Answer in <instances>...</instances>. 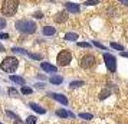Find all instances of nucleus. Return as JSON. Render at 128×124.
<instances>
[{
    "instance_id": "nucleus-1",
    "label": "nucleus",
    "mask_w": 128,
    "mask_h": 124,
    "mask_svg": "<svg viewBox=\"0 0 128 124\" xmlns=\"http://www.w3.org/2000/svg\"><path fill=\"white\" fill-rule=\"evenodd\" d=\"M16 29L20 32V33H24V35H32V33H35L36 29H38V26L33 20H28V19H24V20H18L16 22Z\"/></svg>"
},
{
    "instance_id": "nucleus-2",
    "label": "nucleus",
    "mask_w": 128,
    "mask_h": 124,
    "mask_svg": "<svg viewBox=\"0 0 128 124\" xmlns=\"http://www.w3.org/2000/svg\"><path fill=\"white\" fill-rule=\"evenodd\" d=\"M18 7H19V0H3L2 13L4 16H13L18 12Z\"/></svg>"
},
{
    "instance_id": "nucleus-3",
    "label": "nucleus",
    "mask_w": 128,
    "mask_h": 124,
    "mask_svg": "<svg viewBox=\"0 0 128 124\" xmlns=\"http://www.w3.org/2000/svg\"><path fill=\"white\" fill-rule=\"evenodd\" d=\"M19 66V61L18 58H14V56H7L2 61V64H0V68H2V71L4 72H14L18 69Z\"/></svg>"
},
{
    "instance_id": "nucleus-4",
    "label": "nucleus",
    "mask_w": 128,
    "mask_h": 124,
    "mask_svg": "<svg viewBox=\"0 0 128 124\" xmlns=\"http://www.w3.org/2000/svg\"><path fill=\"white\" fill-rule=\"evenodd\" d=\"M56 62L58 66H68L72 62V52L69 49H62L56 56Z\"/></svg>"
},
{
    "instance_id": "nucleus-5",
    "label": "nucleus",
    "mask_w": 128,
    "mask_h": 124,
    "mask_svg": "<svg viewBox=\"0 0 128 124\" xmlns=\"http://www.w3.org/2000/svg\"><path fill=\"white\" fill-rule=\"evenodd\" d=\"M95 65H96V58H95V55H92V53H85L79 59V66H81L82 69H91Z\"/></svg>"
},
{
    "instance_id": "nucleus-6",
    "label": "nucleus",
    "mask_w": 128,
    "mask_h": 124,
    "mask_svg": "<svg viewBox=\"0 0 128 124\" xmlns=\"http://www.w3.org/2000/svg\"><path fill=\"white\" fill-rule=\"evenodd\" d=\"M104 62H105V66H106L108 72L115 74L116 72V58L115 56L108 52H104Z\"/></svg>"
},
{
    "instance_id": "nucleus-7",
    "label": "nucleus",
    "mask_w": 128,
    "mask_h": 124,
    "mask_svg": "<svg viewBox=\"0 0 128 124\" xmlns=\"http://www.w3.org/2000/svg\"><path fill=\"white\" fill-rule=\"evenodd\" d=\"M65 9H66L68 13H74V15H78V13L81 12V6L76 5V3H72V2L65 3Z\"/></svg>"
},
{
    "instance_id": "nucleus-8",
    "label": "nucleus",
    "mask_w": 128,
    "mask_h": 124,
    "mask_svg": "<svg viewBox=\"0 0 128 124\" xmlns=\"http://www.w3.org/2000/svg\"><path fill=\"white\" fill-rule=\"evenodd\" d=\"M69 19V13L62 10V12H58L55 16H53V20L56 22V23H65L66 20Z\"/></svg>"
},
{
    "instance_id": "nucleus-9",
    "label": "nucleus",
    "mask_w": 128,
    "mask_h": 124,
    "mask_svg": "<svg viewBox=\"0 0 128 124\" xmlns=\"http://www.w3.org/2000/svg\"><path fill=\"white\" fill-rule=\"evenodd\" d=\"M49 97H52L53 100L58 101V102H60L62 105H68V102H69V101H68V98H66V97H65L64 94H56V92H50V94H49Z\"/></svg>"
},
{
    "instance_id": "nucleus-10",
    "label": "nucleus",
    "mask_w": 128,
    "mask_h": 124,
    "mask_svg": "<svg viewBox=\"0 0 128 124\" xmlns=\"http://www.w3.org/2000/svg\"><path fill=\"white\" fill-rule=\"evenodd\" d=\"M40 68L46 72V74H55V72L58 71V66L52 65V64H49V62H42Z\"/></svg>"
},
{
    "instance_id": "nucleus-11",
    "label": "nucleus",
    "mask_w": 128,
    "mask_h": 124,
    "mask_svg": "<svg viewBox=\"0 0 128 124\" xmlns=\"http://www.w3.org/2000/svg\"><path fill=\"white\" fill-rule=\"evenodd\" d=\"M29 107H30V108H32L35 112H38V114H46V108H43L42 105L36 104V102H30Z\"/></svg>"
},
{
    "instance_id": "nucleus-12",
    "label": "nucleus",
    "mask_w": 128,
    "mask_h": 124,
    "mask_svg": "<svg viewBox=\"0 0 128 124\" xmlns=\"http://www.w3.org/2000/svg\"><path fill=\"white\" fill-rule=\"evenodd\" d=\"M42 33L45 36H53V35H56V29L53 26H43L42 28Z\"/></svg>"
},
{
    "instance_id": "nucleus-13",
    "label": "nucleus",
    "mask_w": 128,
    "mask_h": 124,
    "mask_svg": "<svg viewBox=\"0 0 128 124\" xmlns=\"http://www.w3.org/2000/svg\"><path fill=\"white\" fill-rule=\"evenodd\" d=\"M10 81L12 82H14V84H19V85H22L23 87L24 84H26V81H24V78L23 77H19V75H10Z\"/></svg>"
},
{
    "instance_id": "nucleus-14",
    "label": "nucleus",
    "mask_w": 128,
    "mask_h": 124,
    "mask_svg": "<svg viewBox=\"0 0 128 124\" xmlns=\"http://www.w3.org/2000/svg\"><path fill=\"white\" fill-rule=\"evenodd\" d=\"M49 82L52 84V85H60V84L64 82V77H60V75H53V77L49 78Z\"/></svg>"
},
{
    "instance_id": "nucleus-15",
    "label": "nucleus",
    "mask_w": 128,
    "mask_h": 124,
    "mask_svg": "<svg viewBox=\"0 0 128 124\" xmlns=\"http://www.w3.org/2000/svg\"><path fill=\"white\" fill-rule=\"evenodd\" d=\"M78 38H79V36H78V33H75V32H68V33H66V35H65V41H68V42H76L78 41Z\"/></svg>"
},
{
    "instance_id": "nucleus-16",
    "label": "nucleus",
    "mask_w": 128,
    "mask_h": 124,
    "mask_svg": "<svg viewBox=\"0 0 128 124\" xmlns=\"http://www.w3.org/2000/svg\"><path fill=\"white\" fill-rule=\"evenodd\" d=\"M56 115L60 118H68L69 117V112L66 111L65 108H59V110H56Z\"/></svg>"
},
{
    "instance_id": "nucleus-17",
    "label": "nucleus",
    "mask_w": 128,
    "mask_h": 124,
    "mask_svg": "<svg viewBox=\"0 0 128 124\" xmlns=\"http://www.w3.org/2000/svg\"><path fill=\"white\" fill-rule=\"evenodd\" d=\"M78 117L81 118V120H86V121H89V120H92L94 118V115L92 114H89V112H79Z\"/></svg>"
},
{
    "instance_id": "nucleus-18",
    "label": "nucleus",
    "mask_w": 128,
    "mask_h": 124,
    "mask_svg": "<svg viewBox=\"0 0 128 124\" xmlns=\"http://www.w3.org/2000/svg\"><path fill=\"white\" fill-rule=\"evenodd\" d=\"M26 55H28V56H29L30 59H36V61H42V59H43V55H40V53H32V52H28Z\"/></svg>"
},
{
    "instance_id": "nucleus-19",
    "label": "nucleus",
    "mask_w": 128,
    "mask_h": 124,
    "mask_svg": "<svg viewBox=\"0 0 128 124\" xmlns=\"http://www.w3.org/2000/svg\"><path fill=\"white\" fill-rule=\"evenodd\" d=\"M110 95H111V91L108 88H105V89L101 91V94H99V100H105V98H108Z\"/></svg>"
},
{
    "instance_id": "nucleus-20",
    "label": "nucleus",
    "mask_w": 128,
    "mask_h": 124,
    "mask_svg": "<svg viewBox=\"0 0 128 124\" xmlns=\"http://www.w3.org/2000/svg\"><path fill=\"white\" fill-rule=\"evenodd\" d=\"M82 85H85V82L84 81H72V82L69 84V88H79V87H82Z\"/></svg>"
},
{
    "instance_id": "nucleus-21",
    "label": "nucleus",
    "mask_w": 128,
    "mask_h": 124,
    "mask_svg": "<svg viewBox=\"0 0 128 124\" xmlns=\"http://www.w3.org/2000/svg\"><path fill=\"white\" fill-rule=\"evenodd\" d=\"M110 46L112 48V49H115V51H120V52H121V51H124V46H122L121 43H116V42H111Z\"/></svg>"
},
{
    "instance_id": "nucleus-22",
    "label": "nucleus",
    "mask_w": 128,
    "mask_h": 124,
    "mask_svg": "<svg viewBox=\"0 0 128 124\" xmlns=\"http://www.w3.org/2000/svg\"><path fill=\"white\" fill-rule=\"evenodd\" d=\"M92 45L95 48H98V49H101V51H106V46L105 45H102L101 42H96V41H92Z\"/></svg>"
},
{
    "instance_id": "nucleus-23",
    "label": "nucleus",
    "mask_w": 128,
    "mask_h": 124,
    "mask_svg": "<svg viewBox=\"0 0 128 124\" xmlns=\"http://www.w3.org/2000/svg\"><path fill=\"white\" fill-rule=\"evenodd\" d=\"M32 92H33V89H32V88L26 87V85H23V87H22V94H24V95H30Z\"/></svg>"
},
{
    "instance_id": "nucleus-24",
    "label": "nucleus",
    "mask_w": 128,
    "mask_h": 124,
    "mask_svg": "<svg viewBox=\"0 0 128 124\" xmlns=\"http://www.w3.org/2000/svg\"><path fill=\"white\" fill-rule=\"evenodd\" d=\"M76 45L79 48H86V49H91L92 48V43H88V42H78Z\"/></svg>"
},
{
    "instance_id": "nucleus-25",
    "label": "nucleus",
    "mask_w": 128,
    "mask_h": 124,
    "mask_svg": "<svg viewBox=\"0 0 128 124\" xmlns=\"http://www.w3.org/2000/svg\"><path fill=\"white\" fill-rule=\"evenodd\" d=\"M98 3H99V0H86L84 5H85V6H95V5H98Z\"/></svg>"
},
{
    "instance_id": "nucleus-26",
    "label": "nucleus",
    "mask_w": 128,
    "mask_h": 124,
    "mask_svg": "<svg viewBox=\"0 0 128 124\" xmlns=\"http://www.w3.org/2000/svg\"><path fill=\"white\" fill-rule=\"evenodd\" d=\"M36 120H38V118H36L35 115H29L28 120H26V124H36Z\"/></svg>"
},
{
    "instance_id": "nucleus-27",
    "label": "nucleus",
    "mask_w": 128,
    "mask_h": 124,
    "mask_svg": "<svg viewBox=\"0 0 128 124\" xmlns=\"http://www.w3.org/2000/svg\"><path fill=\"white\" fill-rule=\"evenodd\" d=\"M12 51L13 52H16V53H28V51H24L23 48H12Z\"/></svg>"
},
{
    "instance_id": "nucleus-28",
    "label": "nucleus",
    "mask_w": 128,
    "mask_h": 124,
    "mask_svg": "<svg viewBox=\"0 0 128 124\" xmlns=\"http://www.w3.org/2000/svg\"><path fill=\"white\" fill-rule=\"evenodd\" d=\"M4 28H6V19L0 16V30H2V29H4Z\"/></svg>"
},
{
    "instance_id": "nucleus-29",
    "label": "nucleus",
    "mask_w": 128,
    "mask_h": 124,
    "mask_svg": "<svg viewBox=\"0 0 128 124\" xmlns=\"http://www.w3.org/2000/svg\"><path fill=\"white\" fill-rule=\"evenodd\" d=\"M9 94L13 95V97H19V92L14 88H9Z\"/></svg>"
},
{
    "instance_id": "nucleus-30",
    "label": "nucleus",
    "mask_w": 128,
    "mask_h": 124,
    "mask_svg": "<svg viewBox=\"0 0 128 124\" xmlns=\"http://www.w3.org/2000/svg\"><path fill=\"white\" fill-rule=\"evenodd\" d=\"M33 18L35 19H43V13L42 12H36L35 15H33Z\"/></svg>"
},
{
    "instance_id": "nucleus-31",
    "label": "nucleus",
    "mask_w": 128,
    "mask_h": 124,
    "mask_svg": "<svg viewBox=\"0 0 128 124\" xmlns=\"http://www.w3.org/2000/svg\"><path fill=\"white\" fill-rule=\"evenodd\" d=\"M6 114H7V115H9V117H13V118H14V120H16V118H19L18 115H16L14 112H12V111H6Z\"/></svg>"
},
{
    "instance_id": "nucleus-32",
    "label": "nucleus",
    "mask_w": 128,
    "mask_h": 124,
    "mask_svg": "<svg viewBox=\"0 0 128 124\" xmlns=\"http://www.w3.org/2000/svg\"><path fill=\"white\" fill-rule=\"evenodd\" d=\"M10 36L7 35V33H0V39H9Z\"/></svg>"
},
{
    "instance_id": "nucleus-33",
    "label": "nucleus",
    "mask_w": 128,
    "mask_h": 124,
    "mask_svg": "<svg viewBox=\"0 0 128 124\" xmlns=\"http://www.w3.org/2000/svg\"><path fill=\"white\" fill-rule=\"evenodd\" d=\"M120 55H121L122 58H128V52H125V51H121V52H120Z\"/></svg>"
},
{
    "instance_id": "nucleus-34",
    "label": "nucleus",
    "mask_w": 128,
    "mask_h": 124,
    "mask_svg": "<svg viewBox=\"0 0 128 124\" xmlns=\"http://www.w3.org/2000/svg\"><path fill=\"white\" fill-rule=\"evenodd\" d=\"M13 124H24L23 121H22V120H20V118H16V120H14V123Z\"/></svg>"
},
{
    "instance_id": "nucleus-35",
    "label": "nucleus",
    "mask_w": 128,
    "mask_h": 124,
    "mask_svg": "<svg viewBox=\"0 0 128 124\" xmlns=\"http://www.w3.org/2000/svg\"><path fill=\"white\" fill-rule=\"evenodd\" d=\"M120 3H122L124 6H127V7H128V0H120Z\"/></svg>"
},
{
    "instance_id": "nucleus-36",
    "label": "nucleus",
    "mask_w": 128,
    "mask_h": 124,
    "mask_svg": "<svg viewBox=\"0 0 128 124\" xmlns=\"http://www.w3.org/2000/svg\"><path fill=\"white\" fill-rule=\"evenodd\" d=\"M45 87V84H36V88H43Z\"/></svg>"
},
{
    "instance_id": "nucleus-37",
    "label": "nucleus",
    "mask_w": 128,
    "mask_h": 124,
    "mask_svg": "<svg viewBox=\"0 0 128 124\" xmlns=\"http://www.w3.org/2000/svg\"><path fill=\"white\" fill-rule=\"evenodd\" d=\"M4 51H6V48H4L3 45H2V43H0V52H4Z\"/></svg>"
},
{
    "instance_id": "nucleus-38",
    "label": "nucleus",
    "mask_w": 128,
    "mask_h": 124,
    "mask_svg": "<svg viewBox=\"0 0 128 124\" xmlns=\"http://www.w3.org/2000/svg\"><path fill=\"white\" fill-rule=\"evenodd\" d=\"M0 124H2V123H0Z\"/></svg>"
}]
</instances>
